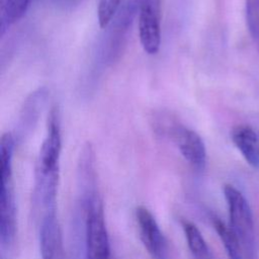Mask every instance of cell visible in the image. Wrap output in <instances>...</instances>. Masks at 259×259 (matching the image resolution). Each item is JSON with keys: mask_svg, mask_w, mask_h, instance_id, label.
Wrapping results in <instances>:
<instances>
[{"mask_svg": "<svg viewBox=\"0 0 259 259\" xmlns=\"http://www.w3.org/2000/svg\"><path fill=\"white\" fill-rule=\"evenodd\" d=\"M51 2L60 9H72L77 6L82 0H51Z\"/></svg>", "mask_w": 259, "mask_h": 259, "instance_id": "e0dca14e", "label": "cell"}, {"mask_svg": "<svg viewBox=\"0 0 259 259\" xmlns=\"http://www.w3.org/2000/svg\"><path fill=\"white\" fill-rule=\"evenodd\" d=\"M136 218L141 240L151 257L153 259H168L167 240L153 213L141 205L137 207Z\"/></svg>", "mask_w": 259, "mask_h": 259, "instance_id": "8992f818", "label": "cell"}, {"mask_svg": "<svg viewBox=\"0 0 259 259\" xmlns=\"http://www.w3.org/2000/svg\"><path fill=\"white\" fill-rule=\"evenodd\" d=\"M138 14L141 45L148 55H156L161 45V0H141Z\"/></svg>", "mask_w": 259, "mask_h": 259, "instance_id": "5b68a950", "label": "cell"}, {"mask_svg": "<svg viewBox=\"0 0 259 259\" xmlns=\"http://www.w3.org/2000/svg\"><path fill=\"white\" fill-rule=\"evenodd\" d=\"M224 196L229 212V226L240 241L247 259H254L256 250L255 224L246 197L235 186L226 184Z\"/></svg>", "mask_w": 259, "mask_h": 259, "instance_id": "7a4b0ae2", "label": "cell"}, {"mask_svg": "<svg viewBox=\"0 0 259 259\" xmlns=\"http://www.w3.org/2000/svg\"><path fill=\"white\" fill-rule=\"evenodd\" d=\"M245 4L248 30L259 53V0H246Z\"/></svg>", "mask_w": 259, "mask_h": 259, "instance_id": "9a60e30c", "label": "cell"}, {"mask_svg": "<svg viewBox=\"0 0 259 259\" xmlns=\"http://www.w3.org/2000/svg\"><path fill=\"white\" fill-rule=\"evenodd\" d=\"M85 238L87 259H109L110 245L103 208L96 197H91L87 203Z\"/></svg>", "mask_w": 259, "mask_h": 259, "instance_id": "3957f363", "label": "cell"}, {"mask_svg": "<svg viewBox=\"0 0 259 259\" xmlns=\"http://www.w3.org/2000/svg\"><path fill=\"white\" fill-rule=\"evenodd\" d=\"M33 0H0V35L1 37L27 11Z\"/></svg>", "mask_w": 259, "mask_h": 259, "instance_id": "30bf717a", "label": "cell"}, {"mask_svg": "<svg viewBox=\"0 0 259 259\" xmlns=\"http://www.w3.org/2000/svg\"><path fill=\"white\" fill-rule=\"evenodd\" d=\"M62 240L55 210L47 211L41 220L39 230V249L42 259H58Z\"/></svg>", "mask_w": 259, "mask_h": 259, "instance_id": "ba28073f", "label": "cell"}, {"mask_svg": "<svg viewBox=\"0 0 259 259\" xmlns=\"http://www.w3.org/2000/svg\"><path fill=\"white\" fill-rule=\"evenodd\" d=\"M121 0H99L97 18L101 28H107L120 9Z\"/></svg>", "mask_w": 259, "mask_h": 259, "instance_id": "2e32d148", "label": "cell"}, {"mask_svg": "<svg viewBox=\"0 0 259 259\" xmlns=\"http://www.w3.org/2000/svg\"><path fill=\"white\" fill-rule=\"evenodd\" d=\"M15 147V139L10 132L4 133L0 139V159H1V184L12 182V161Z\"/></svg>", "mask_w": 259, "mask_h": 259, "instance_id": "5bb4252c", "label": "cell"}, {"mask_svg": "<svg viewBox=\"0 0 259 259\" xmlns=\"http://www.w3.org/2000/svg\"><path fill=\"white\" fill-rule=\"evenodd\" d=\"M140 1L126 0L109 24L111 28L102 45L101 58L103 64L110 65L119 57L133 19L139 11Z\"/></svg>", "mask_w": 259, "mask_h": 259, "instance_id": "277c9868", "label": "cell"}, {"mask_svg": "<svg viewBox=\"0 0 259 259\" xmlns=\"http://www.w3.org/2000/svg\"><path fill=\"white\" fill-rule=\"evenodd\" d=\"M48 91L45 88H39L32 92L25 100L20 116V128L27 131L30 130L36 122L39 110L41 109L47 98Z\"/></svg>", "mask_w": 259, "mask_h": 259, "instance_id": "8fae6325", "label": "cell"}, {"mask_svg": "<svg viewBox=\"0 0 259 259\" xmlns=\"http://www.w3.org/2000/svg\"><path fill=\"white\" fill-rule=\"evenodd\" d=\"M213 227L225 247L229 259H247L240 241L229 225H226L223 221L215 218L213 220Z\"/></svg>", "mask_w": 259, "mask_h": 259, "instance_id": "4fadbf2b", "label": "cell"}, {"mask_svg": "<svg viewBox=\"0 0 259 259\" xmlns=\"http://www.w3.org/2000/svg\"><path fill=\"white\" fill-rule=\"evenodd\" d=\"M16 234V207L13 183L1 184L0 189V241L2 246L12 244Z\"/></svg>", "mask_w": 259, "mask_h": 259, "instance_id": "52a82bcc", "label": "cell"}, {"mask_svg": "<svg viewBox=\"0 0 259 259\" xmlns=\"http://www.w3.org/2000/svg\"><path fill=\"white\" fill-rule=\"evenodd\" d=\"M154 119L156 132L171 139L190 166L202 171L206 164V150L201 137L169 114L160 113Z\"/></svg>", "mask_w": 259, "mask_h": 259, "instance_id": "6da1fadb", "label": "cell"}, {"mask_svg": "<svg viewBox=\"0 0 259 259\" xmlns=\"http://www.w3.org/2000/svg\"><path fill=\"white\" fill-rule=\"evenodd\" d=\"M232 141L246 162L254 168H259V142L254 130L246 124H240L231 133Z\"/></svg>", "mask_w": 259, "mask_h": 259, "instance_id": "9c48e42d", "label": "cell"}, {"mask_svg": "<svg viewBox=\"0 0 259 259\" xmlns=\"http://www.w3.org/2000/svg\"><path fill=\"white\" fill-rule=\"evenodd\" d=\"M181 225L187 246L192 255L197 259H210L209 248L199 229L193 223L186 220H183Z\"/></svg>", "mask_w": 259, "mask_h": 259, "instance_id": "7c38bea8", "label": "cell"}]
</instances>
